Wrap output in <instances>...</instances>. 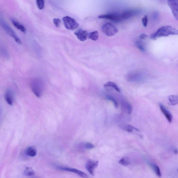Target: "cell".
Listing matches in <instances>:
<instances>
[{"label":"cell","instance_id":"1","mask_svg":"<svg viewBox=\"0 0 178 178\" xmlns=\"http://www.w3.org/2000/svg\"><path fill=\"white\" fill-rule=\"evenodd\" d=\"M178 34V31L177 29L170 26H166L160 27L155 33L151 34L150 38L152 40H155L162 37Z\"/></svg>","mask_w":178,"mask_h":178},{"label":"cell","instance_id":"2","mask_svg":"<svg viewBox=\"0 0 178 178\" xmlns=\"http://www.w3.org/2000/svg\"><path fill=\"white\" fill-rule=\"evenodd\" d=\"M32 91L37 97L40 98L43 93L44 85L43 81L40 79L35 78L30 83Z\"/></svg>","mask_w":178,"mask_h":178},{"label":"cell","instance_id":"3","mask_svg":"<svg viewBox=\"0 0 178 178\" xmlns=\"http://www.w3.org/2000/svg\"><path fill=\"white\" fill-rule=\"evenodd\" d=\"M102 30L106 35L109 37L115 35L118 32L117 27L109 23L103 25L102 27Z\"/></svg>","mask_w":178,"mask_h":178},{"label":"cell","instance_id":"4","mask_svg":"<svg viewBox=\"0 0 178 178\" xmlns=\"http://www.w3.org/2000/svg\"><path fill=\"white\" fill-rule=\"evenodd\" d=\"M62 20L65 28L69 30H74L79 26V24L75 20L70 16L64 17Z\"/></svg>","mask_w":178,"mask_h":178},{"label":"cell","instance_id":"5","mask_svg":"<svg viewBox=\"0 0 178 178\" xmlns=\"http://www.w3.org/2000/svg\"><path fill=\"white\" fill-rule=\"evenodd\" d=\"M1 23L2 28H3L4 30L5 31L6 33L9 36L12 37V38H13L17 43L20 44H22V41L21 39L17 36L15 32L8 25L6 24V23H5V22L2 21L1 22Z\"/></svg>","mask_w":178,"mask_h":178},{"label":"cell","instance_id":"6","mask_svg":"<svg viewBox=\"0 0 178 178\" xmlns=\"http://www.w3.org/2000/svg\"><path fill=\"white\" fill-rule=\"evenodd\" d=\"M143 77L141 73L137 72H132L127 74L125 76L126 80L129 82H137L142 80Z\"/></svg>","mask_w":178,"mask_h":178},{"label":"cell","instance_id":"7","mask_svg":"<svg viewBox=\"0 0 178 178\" xmlns=\"http://www.w3.org/2000/svg\"><path fill=\"white\" fill-rule=\"evenodd\" d=\"M98 18L108 20L116 22L122 21L120 14L113 13L101 15L98 16Z\"/></svg>","mask_w":178,"mask_h":178},{"label":"cell","instance_id":"8","mask_svg":"<svg viewBox=\"0 0 178 178\" xmlns=\"http://www.w3.org/2000/svg\"><path fill=\"white\" fill-rule=\"evenodd\" d=\"M168 5L176 20L178 19V0H168Z\"/></svg>","mask_w":178,"mask_h":178},{"label":"cell","instance_id":"9","mask_svg":"<svg viewBox=\"0 0 178 178\" xmlns=\"http://www.w3.org/2000/svg\"><path fill=\"white\" fill-rule=\"evenodd\" d=\"M140 11L137 9H129L123 11L120 14L122 20H126L140 13Z\"/></svg>","mask_w":178,"mask_h":178},{"label":"cell","instance_id":"10","mask_svg":"<svg viewBox=\"0 0 178 178\" xmlns=\"http://www.w3.org/2000/svg\"><path fill=\"white\" fill-rule=\"evenodd\" d=\"M98 161L91 160H88L86 163V169L88 172L92 176L94 175L95 170L98 167Z\"/></svg>","mask_w":178,"mask_h":178},{"label":"cell","instance_id":"11","mask_svg":"<svg viewBox=\"0 0 178 178\" xmlns=\"http://www.w3.org/2000/svg\"><path fill=\"white\" fill-rule=\"evenodd\" d=\"M58 169L59 170H63V171H66L68 172H70L75 173L76 174H77L79 176L83 178H87L88 177V175L86 174L85 173L81 170H79L75 169H73V168H71L67 167H59Z\"/></svg>","mask_w":178,"mask_h":178},{"label":"cell","instance_id":"12","mask_svg":"<svg viewBox=\"0 0 178 178\" xmlns=\"http://www.w3.org/2000/svg\"><path fill=\"white\" fill-rule=\"evenodd\" d=\"M5 99L9 105H13L14 101V94L11 89H8L5 94Z\"/></svg>","mask_w":178,"mask_h":178},{"label":"cell","instance_id":"13","mask_svg":"<svg viewBox=\"0 0 178 178\" xmlns=\"http://www.w3.org/2000/svg\"><path fill=\"white\" fill-rule=\"evenodd\" d=\"M120 127L125 131L129 133H137L140 132V130L133 126L123 123L120 125Z\"/></svg>","mask_w":178,"mask_h":178},{"label":"cell","instance_id":"14","mask_svg":"<svg viewBox=\"0 0 178 178\" xmlns=\"http://www.w3.org/2000/svg\"><path fill=\"white\" fill-rule=\"evenodd\" d=\"M75 34L79 40L81 41H84L87 40L88 35L87 31L82 29H79L75 33Z\"/></svg>","mask_w":178,"mask_h":178},{"label":"cell","instance_id":"15","mask_svg":"<svg viewBox=\"0 0 178 178\" xmlns=\"http://www.w3.org/2000/svg\"><path fill=\"white\" fill-rule=\"evenodd\" d=\"M159 107L161 110L163 114L165 116V117L167 119L168 122L169 123H171L173 119V116L172 113L169 111L162 104H160Z\"/></svg>","mask_w":178,"mask_h":178},{"label":"cell","instance_id":"16","mask_svg":"<svg viewBox=\"0 0 178 178\" xmlns=\"http://www.w3.org/2000/svg\"><path fill=\"white\" fill-rule=\"evenodd\" d=\"M122 105L123 109L127 114L130 115L132 113L133 111V108L130 104L126 102V101H123L122 103Z\"/></svg>","mask_w":178,"mask_h":178},{"label":"cell","instance_id":"17","mask_svg":"<svg viewBox=\"0 0 178 178\" xmlns=\"http://www.w3.org/2000/svg\"><path fill=\"white\" fill-rule=\"evenodd\" d=\"M26 154L29 157H35L37 154V150L35 147L31 146L27 148L26 151Z\"/></svg>","mask_w":178,"mask_h":178},{"label":"cell","instance_id":"18","mask_svg":"<svg viewBox=\"0 0 178 178\" xmlns=\"http://www.w3.org/2000/svg\"><path fill=\"white\" fill-rule=\"evenodd\" d=\"M12 23L13 24L14 26L16 28L21 31L22 33H26V29L23 25L20 23L18 21L14 20V19H12L11 20Z\"/></svg>","mask_w":178,"mask_h":178},{"label":"cell","instance_id":"19","mask_svg":"<svg viewBox=\"0 0 178 178\" xmlns=\"http://www.w3.org/2000/svg\"><path fill=\"white\" fill-rule=\"evenodd\" d=\"M168 100L169 104L172 105H175L177 104L178 103V97L177 95H171L168 97Z\"/></svg>","mask_w":178,"mask_h":178},{"label":"cell","instance_id":"20","mask_svg":"<svg viewBox=\"0 0 178 178\" xmlns=\"http://www.w3.org/2000/svg\"><path fill=\"white\" fill-rule=\"evenodd\" d=\"M104 87L105 88L112 87L115 89L116 91H117L118 92H120V90L119 87L116 85V84L112 82V81H109V82L105 84Z\"/></svg>","mask_w":178,"mask_h":178},{"label":"cell","instance_id":"21","mask_svg":"<svg viewBox=\"0 0 178 178\" xmlns=\"http://www.w3.org/2000/svg\"><path fill=\"white\" fill-rule=\"evenodd\" d=\"M119 163L123 166H127L130 164V162L129 158L127 157L122 158L119 162Z\"/></svg>","mask_w":178,"mask_h":178},{"label":"cell","instance_id":"22","mask_svg":"<svg viewBox=\"0 0 178 178\" xmlns=\"http://www.w3.org/2000/svg\"><path fill=\"white\" fill-rule=\"evenodd\" d=\"M23 173L27 176H33L35 174L34 170L30 167H27L25 169Z\"/></svg>","mask_w":178,"mask_h":178},{"label":"cell","instance_id":"23","mask_svg":"<svg viewBox=\"0 0 178 178\" xmlns=\"http://www.w3.org/2000/svg\"><path fill=\"white\" fill-rule=\"evenodd\" d=\"M89 38L94 41H96L99 38V34L97 31H94L90 33L88 35Z\"/></svg>","mask_w":178,"mask_h":178},{"label":"cell","instance_id":"24","mask_svg":"<svg viewBox=\"0 0 178 178\" xmlns=\"http://www.w3.org/2000/svg\"><path fill=\"white\" fill-rule=\"evenodd\" d=\"M150 164L153 169H154L155 174L157 175V176L159 177L161 176V172L159 167L156 165L153 164V163H150Z\"/></svg>","mask_w":178,"mask_h":178},{"label":"cell","instance_id":"25","mask_svg":"<svg viewBox=\"0 0 178 178\" xmlns=\"http://www.w3.org/2000/svg\"><path fill=\"white\" fill-rule=\"evenodd\" d=\"M135 45L140 51L143 52L145 51V48L141 41H136L135 43Z\"/></svg>","mask_w":178,"mask_h":178},{"label":"cell","instance_id":"26","mask_svg":"<svg viewBox=\"0 0 178 178\" xmlns=\"http://www.w3.org/2000/svg\"><path fill=\"white\" fill-rule=\"evenodd\" d=\"M37 6L39 9H43L44 7V0H36Z\"/></svg>","mask_w":178,"mask_h":178},{"label":"cell","instance_id":"27","mask_svg":"<svg viewBox=\"0 0 178 178\" xmlns=\"http://www.w3.org/2000/svg\"><path fill=\"white\" fill-rule=\"evenodd\" d=\"M83 147L86 149H91L94 148L95 146L92 143L87 142L83 144Z\"/></svg>","mask_w":178,"mask_h":178},{"label":"cell","instance_id":"28","mask_svg":"<svg viewBox=\"0 0 178 178\" xmlns=\"http://www.w3.org/2000/svg\"><path fill=\"white\" fill-rule=\"evenodd\" d=\"M106 98L107 100H109L113 102L115 107L116 108H117L118 107V104L116 101L112 96L107 95L106 96Z\"/></svg>","mask_w":178,"mask_h":178},{"label":"cell","instance_id":"29","mask_svg":"<svg viewBox=\"0 0 178 178\" xmlns=\"http://www.w3.org/2000/svg\"><path fill=\"white\" fill-rule=\"evenodd\" d=\"M53 23L56 27L59 28L61 25V21L60 19L55 18L53 19Z\"/></svg>","mask_w":178,"mask_h":178},{"label":"cell","instance_id":"30","mask_svg":"<svg viewBox=\"0 0 178 178\" xmlns=\"http://www.w3.org/2000/svg\"><path fill=\"white\" fill-rule=\"evenodd\" d=\"M148 16H145L142 19V22L143 26L147 27L148 24Z\"/></svg>","mask_w":178,"mask_h":178},{"label":"cell","instance_id":"31","mask_svg":"<svg viewBox=\"0 0 178 178\" xmlns=\"http://www.w3.org/2000/svg\"><path fill=\"white\" fill-rule=\"evenodd\" d=\"M139 37L140 39L144 40V39H146L148 38V36L146 34H140Z\"/></svg>","mask_w":178,"mask_h":178},{"label":"cell","instance_id":"32","mask_svg":"<svg viewBox=\"0 0 178 178\" xmlns=\"http://www.w3.org/2000/svg\"><path fill=\"white\" fill-rule=\"evenodd\" d=\"M174 153H175V154H177V149H175L174 150Z\"/></svg>","mask_w":178,"mask_h":178}]
</instances>
